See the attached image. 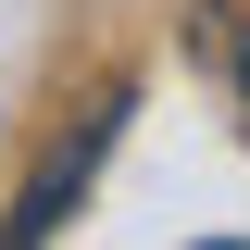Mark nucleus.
<instances>
[{
  "instance_id": "nucleus-1",
  "label": "nucleus",
  "mask_w": 250,
  "mask_h": 250,
  "mask_svg": "<svg viewBox=\"0 0 250 250\" xmlns=\"http://www.w3.org/2000/svg\"><path fill=\"white\" fill-rule=\"evenodd\" d=\"M113 125H125V100H88V113L62 125V150L38 163L25 200H13V238H50V225L75 213V188H88V175H100V150H113Z\"/></svg>"
}]
</instances>
